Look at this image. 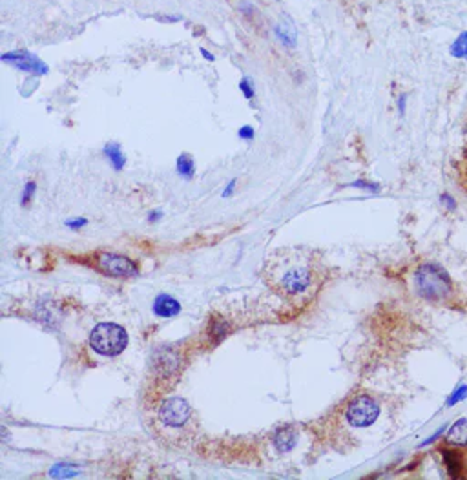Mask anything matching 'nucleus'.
<instances>
[{"label": "nucleus", "mask_w": 467, "mask_h": 480, "mask_svg": "<svg viewBox=\"0 0 467 480\" xmlns=\"http://www.w3.org/2000/svg\"><path fill=\"white\" fill-rule=\"evenodd\" d=\"M449 53L454 59L467 61V31H462V33L454 39V42L451 44Z\"/></svg>", "instance_id": "obj_15"}, {"label": "nucleus", "mask_w": 467, "mask_h": 480, "mask_svg": "<svg viewBox=\"0 0 467 480\" xmlns=\"http://www.w3.org/2000/svg\"><path fill=\"white\" fill-rule=\"evenodd\" d=\"M240 88H241V92H243V95L247 97V99H254V88H252V83H250V79L241 81Z\"/></svg>", "instance_id": "obj_19"}, {"label": "nucleus", "mask_w": 467, "mask_h": 480, "mask_svg": "<svg viewBox=\"0 0 467 480\" xmlns=\"http://www.w3.org/2000/svg\"><path fill=\"white\" fill-rule=\"evenodd\" d=\"M77 473H79L77 466L68 464V462H61V464H55V466L52 467L49 476H52V479H71V476H75Z\"/></svg>", "instance_id": "obj_16"}, {"label": "nucleus", "mask_w": 467, "mask_h": 480, "mask_svg": "<svg viewBox=\"0 0 467 480\" xmlns=\"http://www.w3.org/2000/svg\"><path fill=\"white\" fill-rule=\"evenodd\" d=\"M398 108H400V114H403V110H406V95L400 97V100H398Z\"/></svg>", "instance_id": "obj_26"}, {"label": "nucleus", "mask_w": 467, "mask_h": 480, "mask_svg": "<svg viewBox=\"0 0 467 480\" xmlns=\"http://www.w3.org/2000/svg\"><path fill=\"white\" fill-rule=\"evenodd\" d=\"M268 281L272 287L287 298H302L312 291L316 283L314 263H310L303 250H288L278 262L268 265Z\"/></svg>", "instance_id": "obj_1"}, {"label": "nucleus", "mask_w": 467, "mask_h": 480, "mask_svg": "<svg viewBox=\"0 0 467 480\" xmlns=\"http://www.w3.org/2000/svg\"><path fill=\"white\" fill-rule=\"evenodd\" d=\"M297 438H300L297 429L288 423V426H281V428L274 433L272 444H274L278 453H288V451H292L294 447H296Z\"/></svg>", "instance_id": "obj_8"}, {"label": "nucleus", "mask_w": 467, "mask_h": 480, "mask_svg": "<svg viewBox=\"0 0 467 480\" xmlns=\"http://www.w3.org/2000/svg\"><path fill=\"white\" fill-rule=\"evenodd\" d=\"M416 291H418L425 300L435 301V303H444L451 300L454 294L453 281L440 265L435 263H424L418 267L415 274Z\"/></svg>", "instance_id": "obj_2"}, {"label": "nucleus", "mask_w": 467, "mask_h": 480, "mask_svg": "<svg viewBox=\"0 0 467 480\" xmlns=\"http://www.w3.org/2000/svg\"><path fill=\"white\" fill-rule=\"evenodd\" d=\"M274 31H276V37H278V40H280L283 46H287V48H292V46H296L297 33H296V30H294V26L290 24V22L278 24Z\"/></svg>", "instance_id": "obj_12"}, {"label": "nucleus", "mask_w": 467, "mask_h": 480, "mask_svg": "<svg viewBox=\"0 0 467 480\" xmlns=\"http://www.w3.org/2000/svg\"><path fill=\"white\" fill-rule=\"evenodd\" d=\"M240 137H241V139H252L254 130L250 127H243L240 130Z\"/></svg>", "instance_id": "obj_23"}, {"label": "nucleus", "mask_w": 467, "mask_h": 480, "mask_svg": "<svg viewBox=\"0 0 467 480\" xmlns=\"http://www.w3.org/2000/svg\"><path fill=\"white\" fill-rule=\"evenodd\" d=\"M446 442L453 447H467V422L466 420H460L449 429L447 433Z\"/></svg>", "instance_id": "obj_11"}, {"label": "nucleus", "mask_w": 467, "mask_h": 480, "mask_svg": "<svg viewBox=\"0 0 467 480\" xmlns=\"http://www.w3.org/2000/svg\"><path fill=\"white\" fill-rule=\"evenodd\" d=\"M177 172H179V175H183V177H187V180H190L194 175V172H196V168H194V161L190 156H187V153H181L179 158H177Z\"/></svg>", "instance_id": "obj_17"}, {"label": "nucleus", "mask_w": 467, "mask_h": 480, "mask_svg": "<svg viewBox=\"0 0 467 480\" xmlns=\"http://www.w3.org/2000/svg\"><path fill=\"white\" fill-rule=\"evenodd\" d=\"M192 415V407L184 398L174 397L159 406V420L166 428H183Z\"/></svg>", "instance_id": "obj_6"}, {"label": "nucleus", "mask_w": 467, "mask_h": 480, "mask_svg": "<svg viewBox=\"0 0 467 480\" xmlns=\"http://www.w3.org/2000/svg\"><path fill=\"white\" fill-rule=\"evenodd\" d=\"M380 416V404L371 394H356L345 407V420L353 428H369Z\"/></svg>", "instance_id": "obj_4"}, {"label": "nucleus", "mask_w": 467, "mask_h": 480, "mask_svg": "<svg viewBox=\"0 0 467 480\" xmlns=\"http://www.w3.org/2000/svg\"><path fill=\"white\" fill-rule=\"evenodd\" d=\"M201 55L206 59V61H214V55H212V53H210V52H206L205 48L201 49Z\"/></svg>", "instance_id": "obj_27"}, {"label": "nucleus", "mask_w": 467, "mask_h": 480, "mask_svg": "<svg viewBox=\"0 0 467 480\" xmlns=\"http://www.w3.org/2000/svg\"><path fill=\"white\" fill-rule=\"evenodd\" d=\"M2 61L8 62V64H13L15 68L26 71V74H35V75L48 74V66L44 64L39 57H35V55L30 52L4 53V55H2Z\"/></svg>", "instance_id": "obj_7"}, {"label": "nucleus", "mask_w": 467, "mask_h": 480, "mask_svg": "<svg viewBox=\"0 0 467 480\" xmlns=\"http://www.w3.org/2000/svg\"><path fill=\"white\" fill-rule=\"evenodd\" d=\"M35 188H37V185L33 183V181L26 183V187H24V192H22V205L26 206L28 203H31V197H33V194H35Z\"/></svg>", "instance_id": "obj_18"}, {"label": "nucleus", "mask_w": 467, "mask_h": 480, "mask_svg": "<svg viewBox=\"0 0 467 480\" xmlns=\"http://www.w3.org/2000/svg\"><path fill=\"white\" fill-rule=\"evenodd\" d=\"M460 177H462V181H466V187H467V146H466V150H463L462 163H460Z\"/></svg>", "instance_id": "obj_20"}, {"label": "nucleus", "mask_w": 467, "mask_h": 480, "mask_svg": "<svg viewBox=\"0 0 467 480\" xmlns=\"http://www.w3.org/2000/svg\"><path fill=\"white\" fill-rule=\"evenodd\" d=\"M228 331H230V325H228L223 318H214L212 322H210L208 336L214 340V344H219L221 340H225Z\"/></svg>", "instance_id": "obj_14"}, {"label": "nucleus", "mask_w": 467, "mask_h": 480, "mask_svg": "<svg viewBox=\"0 0 467 480\" xmlns=\"http://www.w3.org/2000/svg\"><path fill=\"white\" fill-rule=\"evenodd\" d=\"M234 187H236V181H230V183H228V187H227V190H225L223 196H225V197L230 196V194L234 192Z\"/></svg>", "instance_id": "obj_25"}, {"label": "nucleus", "mask_w": 467, "mask_h": 480, "mask_svg": "<svg viewBox=\"0 0 467 480\" xmlns=\"http://www.w3.org/2000/svg\"><path fill=\"white\" fill-rule=\"evenodd\" d=\"M128 345V332L117 323H99L90 332V347L102 356H117Z\"/></svg>", "instance_id": "obj_3"}, {"label": "nucleus", "mask_w": 467, "mask_h": 480, "mask_svg": "<svg viewBox=\"0 0 467 480\" xmlns=\"http://www.w3.org/2000/svg\"><path fill=\"white\" fill-rule=\"evenodd\" d=\"M353 187H358V188H365V190H371V192H378V185L374 183H369V181H356V183H353Z\"/></svg>", "instance_id": "obj_21"}, {"label": "nucleus", "mask_w": 467, "mask_h": 480, "mask_svg": "<svg viewBox=\"0 0 467 480\" xmlns=\"http://www.w3.org/2000/svg\"><path fill=\"white\" fill-rule=\"evenodd\" d=\"M97 267L102 274L112 276V278H137L139 276L137 263L122 254L99 252L97 254Z\"/></svg>", "instance_id": "obj_5"}, {"label": "nucleus", "mask_w": 467, "mask_h": 480, "mask_svg": "<svg viewBox=\"0 0 467 480\" xmlns=\"http://www.w3.org/2000/svg\"><path fill=\"white\" fill-rule=\"evenodd\" d=\"M88 223V219H84V218H79V219H73V221H66V227H70V228H81V227H84Z\"/></svg>", "instance_id": "obj_22"}, {"label": "nucleus", "mask_w": 467, "mask_h": 480, "mask_svg": "<svg viewBox=\"0 0 467 480\" xmlns=\"http://www.w3.org/2000/svg\"><path fill=\"white\" fill-rule=\"evenodd\" d=\"M153 312L159 318H174V316L181 312V303L175 298H172L170 294H159L153 300Z\"/></svg>", "instance_id": "obj_9"}, {"label": "nucleus", "mask_w": 467, "mask_h": 480, "mask_svg": "<svg viewBox=\"0 0 467 480\" xmlns=\"http://www.w3.org/2000/svg\"><path fill=\"white\" fill-rule=\"evenodd\" d=\"M161 216H162L161 210H153V212H150L148 219H150V221H158V219L161 218Z\"/></svg>", "instance_id": "obj_24"}, {"label": "nucleus", "mask_w": 467, "mask_h": 480, "mask_svg": "<svg viewBox=\"0 0 467 480\" xmlns=\"http://www.w3.org/2000/svg\"><path fill=\"white\" fill-rule=\"evenodd\" d=\"M105 156L108 158L110 165L114 166V170H122L124 168V165H126V158H124V153H122L121 146L115 143H110L105 146Z\"/></svg>", "instance_id": "obj_13"}, {"label": "nucleus", "mask_w": 467, "mask_h": 480, "mask_svg": "<svg viewBox=\"0 0 467 480\" xmlns=\"http://www.w3.org/2000/svg\"><path fill=\"white\" fill-rule=\"evenodd\" d=\"M155 367L162 375H174L179 367V360L170 351H161V353L155 354Z\"/></svg>", "instance_id": "obj_10"}]
</instances>
